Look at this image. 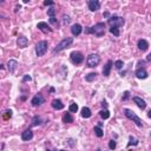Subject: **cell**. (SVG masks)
<instances>
[{
	"label": "cell",
	"instance_id": "7402d4cb",
	"mask_svg": "<svg viewBox=\"0 0 151 151\" xmlns=\"http://www.w3.org/2000/svg\"><path fill=\"white\" fill-rule=\"evenodd\" d=\"M93 131H95V135H96V136H97V137H99V138L104 136L103 130H102V128H99V126H95V130H93Z\"/></svg>",
	"mask_w": 151,
	"mask_h": 151
},
{
	"label": "cell",
	"instance_id": "e575fe53",
	"mask_svg": "<svg viewBox=\"0 0 151 151\" xmlns=\"http://www.w3.org/2000/svg\"><path fill=\"white\" fill-rule=\"evenodd\" d=\"M44 5H45V6H53V5H54V1H51V0H46V1H44Z\"/></svg>",
	"mask_w": 151,
	"mask_h": 151
},
{
	"label": "cell",
	"instance_id": "603a6c76",
	"mask_svg": "<svg viewBox=\"0 0 151 151\" xmlns=\"http://www.w3.org/2000/svg\"><path fill=\"white\" fill-rule=\"evenodd\" d=\"M99 113H100V117L103 118V119H107V118L110 117V111L109 110H102Z\"/></svg>",
	"mask_w": 151,
	"mask_h": 151
},
{
	"label": "cell",
	"instance_id": "5b68a950",
	"mask_svg": "<svg viewBox=\"0 0 151 151\" xmlns=\"http://www.w3.org/2000/svg\"><path fill=\"white\" fill-rule=\"evenodd\" d=\"M99 63H100V58L96 53H91L86 59V64L89 67H96V66H98Z\"/></svg>",
	"mask_w": 151,
	"mask_h": 151
},
{
	"label": "cell",
	"instance_id": "d590c367",
	"mask_svg": "<svg viewBox=\"0 0 151 151\" xmlns=\"http://www.w3.org/2000/svg\"><path fill=\"white\" fill-rule=\"evenodd\" d=\"M129 97H130V92H129V91H125V92H124L123 100H128V99H129Z\"/></svg>",
	"mask_w": 151,
	"mask_h": 151
},
{
	"label": "cell",
	"instance_id": "ab89813d",
	"mask_svg": "<svg viewBox=\"0 0 151 151\" xmlns=\"http://www.w3.org/2000/svg\"><path fill=\"white\" fill-rule=\"evenodd\" d=\"M148 116H149V118H151V110L148 112Z\"/></svg>",
	"mask_w": 151,
	"mask_h": 151
},
{
	"label": "cell",
	"instance_id": "9a60e30c",
	"mask_svg": "<svg viewBox=\"0 0 151 151\" xmlns=\"http://www.w3.org/2000/svg\"><path fill=\"white\" fill-rule=\"evenodd\" d=\"M81 31H83V27H81V25H79V24H74V25H72V27H71V32H72L73 36H79V34L81 33Z\"/></svg>",
	"mask_w": 151,
	"mask_h": 151
},
{
	"label": "cell",
	"instance_id": "6da1fadb",
	"mask_svg": "<svg viewBox=\"0 0 151 151\" xmlns=\"http://www.w3.org/2000/svg\"><path fill=\"white\" fill-rule=\"evenodd\" d=\"M124 113H125L126 117L129 118V119H131L132 122H133V123L136 124L137 126H139V128H142V126H143V120L140 119V118L138 117V116L136 115V113H135V112L132 111V110H130V109H125V110H124Z\"/></svg>",
	"mask_w": 151,
	"mask_h": 151
},
{
	"label": "cell",
	"instance_id": "ffe728a7",
	"mask_svg": "<svg viewBox=\"0 0 151 151\" xmlns=\"http://www.w3.org/2000/svg\"><path fill=\"white\" fill-rule=\"evenodd\" d=\"M91 115H92V113H91V110H90L89 107L85 106V107L81 109V117L83 118H90Z\"/></svg>",
	"mask_w": 151,
	"mask_h": 151
},
{
	"label": "cell",
	"instance_id": "277c9868",
	"mask_svg": "<svg viewBox=\"0 0 151 151\" xmlns=\"http://www.w3.org/2000/svg\"><path fill=\"white\" fill-rule=\"evenodd\" d=\"M125 24V20L123 19L122 17H117V15H113L109 19V25L111 27H122V26Z\"/></svg>",
	"mask_w": 151,
	"mask_h": 151
},
{
	"label": "cell",
	"instance_id": "74e56055",
	"mask_svg": "<svg viewBox=\"0 0 151 151\" xmlns=\"http://www.w3.org/2000/svg\"><path fill=\"white\" fill-rule=\"evenodd\" d=\"M146 60H148V62H151V53L148 56V58H146Z\"/></svg>",
	"mask_w": 151,
	"mask_h": 151
},
{
	"label": "cell",
	"instance_id": "484cf974",
	"mask_svg": "<svg viewBox=\"0 0 151 151\" xmlns=\"http://www.w3.org/2000/svg\"><path fill=\"white\" fill-rule=\"evenodd\" d=\"M56 12H57V11L53 9V7H52V9H48V10H47V15H48L50 18H54V15H56Z\"/></svg>",
	"mask_w": 151,
	"mask_h": 151
},
{
	"label": "cell",
	"instance_id": "d6a6232c",
	"mask_svg": "<svg viewBox=\"0 0 151 151\" xmlns=\"http://www.w3.org/2000/svg\"><path fill=\"white\" fill-rule=\"evenodd\" d=\"M63 21H64L65 25H69L71 22V18L69 17V15H64V17H63Z\"/></svg>",
	"mask_w": 151,
	"mask_h": 151
},
{
	"label": "cell",
	"instance_id": "e0dca14e",
	"mask_svg": "<svg viewBox=\"0 0 151 151\" xmlns=\"http://www.w3.org/2000/svg\"><path fill=\"white\" fill-rule=\"evenodd\" d=\"M136 77L138 79H145L148 77V72L145 69H138V70H136Z\"/></svg>",
	"mask_w": 151,
	"mask_h": 151
},
{
	"label": "cell",
	"instance_id": "1f68e13d",
	"mask_svg": "<svg viewBox=\"0 0 151 151\" xmlns=\"http://www.w3.org/2000/svg\"><path fill=\"white\" fill-rule=\"evenodd\" d=\"M138 144V140L137 139H135V138L130 137V143L128 144V146H131V145H137Z\"/></svg>",
	"mask_w": 151,
	"mask_h": 151
},
{
	"label": "cell",
	"instance_id": "7c38bea8",
	"mask_svg": "<svg viewBox=\"0 0 151 151\" xmlns=\"http://www.w3.org/2000/svg\"><path fill=\"white\" fill-rule=\"evenodd\" d=\"M32 138H33V132H32V130H30V129L25 130V131L21 133V139L25 140V142H27V140H31Z\"/></svg>",
	"mask_w": 151,
	"mask_h": 151
},
{
	"label": "cell",
	"instance_id": "b9f144b4",
	"mask_svg": "<svg viewBox=\"0 0 151 151\" xmlns=\"http://www.w3.org/2000/svg\"><path fill=\"white\" fill-rule=\"evenodd\" d=\"M150 137H151V133H150Z\"/></svg>",
	"mask_w": 151,
	"mask_h": 151
},
{
	"label": "cell",
	"instance_id": "3957f363",
	"mask_svg": "<svg viewBox=\"0 0 151 151\" xmlns=\"http://www.w3.org/2000/svg\"><path fill=\"white\" fill-rule=\"evenodd\" d=\"M47 41L46 40H43V41H39L38 44L36 45V53L38 57H43L45 53H46V51H47Z\"/></svg>",
	"mask_w": 151,
	"mask_h": 151
},
{
	"label": "cell",
	"instance_id": "5bb4252c",
	"mask_svg": "<svg viewBox=\"0 0 151 151\" xmlns=\"http://www.w3.org/2000/svg\"><path fill=\"white\" fill-rule=\"evenodd\" d=\"M132 99H133L135 103L137 104V106L139 107V109L144 110V109L146 107V103H145V100H143L142 98H139V97H133Z\"/></svg>",
	"mask_w": 151,
	"mask_h": 151
},
{
	"label": "cell",
	"instance_id": "7a4b0ae2",
	"mask_svg": "<svg viewBox=\"0 0 151 151\" xmlns=\"http://www.w3.org/2000/svg\"><path fill=\"white\" fill-rule=\"evenodd\" d=\"M72 43H73V38H67V37H66V38H64L62 41L57 45L56 48L53 50V52H54V53H57V52H60V51L65 50V48L69 47Z\"/></svg>",
	"mask_w": 151,
	"mask_h": 151
},
{
	"label": "cell",
	"instance_id": "d6986e66",
	"mask_svg": "<svg viewBox=\"0 0 151 151\" xmlns=\"http://www.w3.org/2000/svg\"><path fill=\"white\" fill-rule=\"evenodd\" d=\"M112 60H109V62L106 63V65L104 66L103 69V76H105V77H109L110 76V71H111V67H112Z\"/></svg>",
	"mask_w": 151,
	"mask_h": 151
},
{
	"label": "cell",
	"instance_id": "30bf717a",
	"mask_svg": "<svg viewBox=\"0 0 151 151\" xmlns=\"http://www.w3.org/2000/svg\"><path fill=\"white\" fill-rule=\"evenodd\" d=\"M17 44L20 48H25V47H27V45H28V39L24 36H20L17 40Z\"/></svg>",
	"mask_w": 151,
	"mask_h": 151
},
{
	"label": "cell",
	"instance_id": "836d02e7",
	"mask_svg": "<svg viewBox=\"0 0 151 151\" xmlns=\"http://www.w3.org/2000/svg\"><path fill=\"white\" fill-rule=\"evenodd\" d=\"M32 80V77L31 76H28V74H26L24 78H22V83H26V81H31Z\"/></svg>",
	"mask_w": 151,
	"mask_h": 151
},
{
	"label": "cell",
	"instance_id": "8fae6325",
	"mask_svg": "<svg viewBox=\"0 0 151 151\" xmlns=\"http://www.w3.org/2000/svg\"><path fill=\"white\" fill-rule=\"evenodd\" d=\"M45 102L44 97H43L41 95H37L33 97V99H32V105H34V106H39V105H41L43 103Z\"/></svg>",
	"mask_w": 151,
	"mask_h": 151
},
{
	"label": "cell",
	"instance_id": "2e32d148",
	"mask_svg": "<svg viewBox=\"0 0 151 151\" xmlns=\"http://www.w3.org/2000/svg\"><path fill=\"white\" fill-rule=\"evenodd\" d=\"M137 46H138V48H139L140 51H146L148 50V47H149V43L146 41L145 39H139L138 40V43H137Z\"/></svg>",
	"mask_w": 151,
	"mask_h": 151
},
{
	"label": "cell",
	"instance_id": "f546056e",
	"mask_svg": "<svg viewBox=\"0 0 151 151\" xmlns=\"http://www.w3.org/2000/svg\"><path fill=\"white\" fill-rule=\"evenodd\" d=\"M12 117V111L11 110H7V111H5V113H4V119H9V118Z\"/></svg>",
	"mask_w": 151,
	"mask_h": 151
},
{
	"label": "cell",
	"instance_id": "83f0119b",
	"mask_svg": "<svg viewBox=\"0 0 151 151\" xmlns=\"http://www.w3.org/2000/svg\"><path fill=\"white\" fill-rule=\"evenodd\" d=\"M40 124H41V119H40L39 117H34L32 125H33V126H37V125H40Z\"/></svg>",
	"mask_w": 151,
	"mask_h": 151
},
{
	"label": "cell",
	"instance_id": "52a82bcc",
	"mask_svg": "<svg viewBox=\"0 0 151 151\" xmlns=\"http://www.w3.org/2000/svg\"><path fill=\"white\" fill-rule=\"evenodd\" d=\"M71 57V60H72L73 64L76 65H79L83 63V60H84V56L80 53V52H78V51H73L72 53L70 54Z\"/></svg>",
	"mask_w": 151,
	"mask_h": 151
},
{
	"label": "cell",
	"instance_id": "9c48e42d",
	"mask_svg": "<svg viewBox=\"0 0 151 151\" xmlns=\"http://www.w3.org/2000/svg\"><path fill=\"white\" fill-rule=\"evenodd\" d=\"M37 27L39 28V30L43 32V33H50V32H52V28H51L50 26H48L47 24H46V22H44V21L38 22Z\"/></svg>",
	"mask_w": 151,
	"mask_h": 151
},
{
	"label": "cell",
	"instance_id": "8992f818",
	"mask_svg": "<svg viewBox=\"0 0 151 151\" xmlns=\"http://www.w3.org/2000/svg\"><path fill=\"white\" fill-rule=\"evenodd\" d=\"M91 28H92V33L96 34L97 37H103L105 34V24L104 22H98Z\"/></svg>",
	"mask_w": 151,
	"mask_h": 151
},
{
	"label": "cell",
	"instance_id": "8d00e7d4",
	"mask_svg": "<svg viewBox=\"0 0 151 151\" xmlns=\"http://www.w3.org/2000/svg\"><path fill=\"white\" fill-rule=\"evenodd\" d=\"M50 22L53 24V25H57V24H58V20H57L56 18H50Z\"/></svg>",
	"mask_w": 151,
	"mask_h": 151
},
{
	"label": "cell",
	"instance_id": "4dcf8cb0",
	"mask_svg": "<svg viewBox=\"0 0 151 151\" xmlns=\"http://www.w3.org/2000/svg\"><path fill=\"white\" fill-rule=\"evenodd\" d=\"M116 145H117V144H116V140H110L109 142V148H110V150H115L116 149Z\"/></svg>",
	"mask_w": 151,
	"mask_h": 151
},
{
	"label": "cell",
	"instance_id": "ac0fdd59",
	"mask_svg": "<svg viewBox=\"0 0 151 151\" xmlns=\"http://www.w3.org/2000/svg\"><path fill=\"white\" fill-rule=\"evenodd\" d=\"M52 107L54 110H63L64 109V104L60 99H54V100H52Z\"/></svg>",
	"mask_w": 151,
	"mask_h": 151
},
{
	"label": "cell",
	"instance_id": "4fadbf2b",
	"mask_svg": "<svg viewBox=\"0 0 151 151\" xmlns=\"http://www.w3.org/2000/svg\"><path fill=\"white\" fill-rule=\"evenodd\" d=\"M18 67V62L17 60H14V59H10L9 62H7V69H9L10 72L13 73L14 71L17 70Z\"/></svg>",
	"mask_w": 151,
	"mask_h": 151
},
{
	"label": "cell",
	"instance_id": "f35d334b",
	"mask_svg": "<svg viewBox=\"0 0 151 151\" xmlns=\"http://www.w3.org/2000/svg\"><path fill=\"white\" fill-rule=\"evenodd\" d=\"M109 15H110V14H109V12H105V13H104V17H109Z\"/></svg>",
	"mask_w": 151,
	"mask_h": 151
},
{
	"label": "cell",
	"instance_id": "44dd1931",
	"mask_svg": "<svg viewBox=\"0 0 151 151\" xmlns=\"http://www.w3.org/2000/svg\"><path fill=\"white\" fill-rule=\"evenodd\" d=\"M63 120H64V123H72L73 118H72V116H71L70 112H66V113L63 116Z\"/></svg>",
	"mask_w": 151,
	"mask_h": 151
},
{
	"label": "cell",
	"instance_id": "d4e9b609",
	"mask_svg": "<svg viewBox=\"0 0 151 151\" xmlns=\"http://www.w3.org/2000/svg\"><path fill=\"white\" fill-rule=\"evenodd\" d=\"M110 33H112L113 36H116V37H118L120 34V32H119V28L118 27H111L110 28Z\"/></svg>",
	"mask_w": 151,
	"mask_h": 151
},
{
	"label": "cell",
	"instance_id": "ba28073f",
	"mask_svg": "<svg viewBox=\"0 0 151 151\" xmlns=\"http://www.w3.org/2000/svg\"><path fill=\"white\" fill-rule=\"evenodd\" d=\"M87 6H89V10L92 12H96L97 10H99L100 7V3L98 0H89L87 1Z\"/></svg>",
	"mask_w": 151,
	"mask_h": 151
},
{
	"label": "cell",
	"instance_id": "f1b7e54d",
	"mask_svg": "<svg viewBox=\"0 0 151 151\" xmlns=\"http://www.w3.org/2000/svg\"><path fill=\"white\" fill-rule=\"evenodd\" d=\"M123 66H124V64H123V62H122V60H117V62L115 63V67L117 69V70H120Z\"/></svg>",
	"mask_w": 151,
	"mask_h": 151
},
{
	"label": "cell",
	"instance_id": "cb8c5ba5",
	"mask_svg": "<svg viewBox=\"0 0 151 151\" xmlns=\"http://www.w3.org/2000/svg\"><path fill=\"white\" fill-rule=\"evenodd\" d=\"M96 76H97V73H89L87 76H85V79H86V81H93L96 79Z\"/></svg>",
	"mask_w": 151,
	"mask_h": 151
},
{
	"label": "cell",
	"instance_id": "4316f807",
	"mask_svg": "<svg viewBox=\"0 0 151 151\" xmlns=\"http://www.w3.org/2000/svg\"><path fill=\"white\" fill-rule=\"evenodd\" d=\"M69 110H70V112H77L78 111V105L76 103H72L70 105V107H69Z\"/></svg>",
	"mask_w": 151,
	"mask_h": 151
},
{
	"label": "cell",
	"instance_id": "60d3db41",
	"mask_svg": "<svg viewBox=\"0 0 151 151\" xmlns=\"http://www.w3.org/2000/svg\"><path fill=\"white\" fill-rule=\"evenodd\" d=\"M60 151H66V150H60Z\"/></svg>",
	"mask_w": 151,
	"mask_h": 151
}]
</instances>
